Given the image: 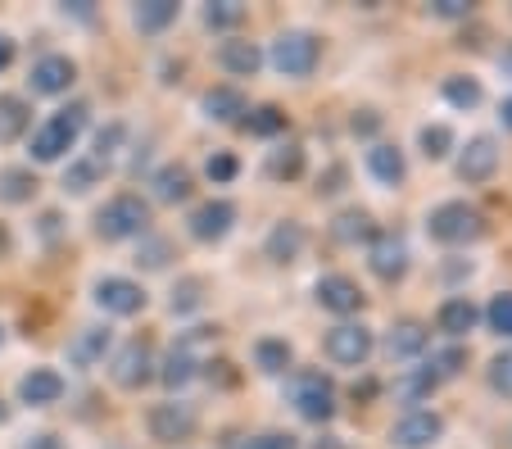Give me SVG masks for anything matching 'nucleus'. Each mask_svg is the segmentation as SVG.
Returning <instances> with one entry per match:
<instances>
[{"label":"nucleus","mask_w":512,"mask_h":449,"mask_svg":"<svg viewBox=\"0 0 512 449\" xmlns=\"http://www.w3.org/2000/svg\"><path fill=\"white\" fill-rule=\"evenodd\" d=\"M485 318H490V327L499 336H512V295H494L490 309H485Z\"/></svg>","instance_id":"37"},{"label":"nucleus","mask_w":512,"mask_h":449,"mask_svg":"<svg viewBox=\"0 0 512 449\" xmlns=\"http://www.w3.org/2000/svg\"><path fill=\"white\" fill-rule=\"evenodd\" d=\"M204 282H200V277H186V282L182 286H177V291H173V313H186V309H195V304H200L204 300Z\"/></svg>","instance_id":"38"},{"label":"nucleus","mask_w":512,"mask_h":449,"mask_svg":"<svg viewBox=\"0 0 512 449\" xmlns=\"http://www.w3.org/2000/svg\"><path fill=\"white\" fill-rule=\"evenodd\" d=\"M218 69L223 73H232V78H254V73H259V64H263V55H259V46H254V41H223V46H218Z\"/></svg>","instance_id":"17"},{"label":"nucleus","mask_w":512,"mask_h":449,"mask_svg":"<svg viewBox=\"0 0 512 449\" xmlns=\"http://www.w3.org/2000/svg\"><path fill=\"white\" fill-rule=\"evenodd\" d=\"M195 368H200V363H195V350H191V341H182V345H173V350H168V359H164V372H159V377H164V386H186V381L195 377Z\"/></svg>","instance_id":"25"},{"label":"nucleus","mask_w":512,"mask_h":449,"mask_svg":"<svg viewBox=\"0 0 512 449\" xmlns=\"http://www.w3.org/2000/svg\"><path fill=\"white\" fill-rule=\"evenodd\" d=\"M109 372H114V381L123 386V391H141L145 381L155 377V354H150V345L145 341H127L123 350L114 354Z\"/></svg>","instance_id":"6"},{"label":"nucleus","mask_w":512,"mask_h":449,"mask_svg":"<svg viewBox=\"0 0 512 449\" xmlns=\"http://www.w3.org/2000/svg\"><path fill=\"white\" fill-rule=\"evenodd\" d=\"M150 186H155V196H159V200L177 205V200L191 196V173H186L182 164H168V168H159V173L150 177Z\"/></svg>","instance_id":"24"},{"label":"nucleus","mask_w":512,"mask_h":449,"mask_svg":"<svg viewBox=\"0 0 512 449\" xmlns=\"http://www.w3.org/2000/svg\"><path fill=\"white\" fill-rule=\"evenodd\" d=\"M318 449H336V445H327V440H318Z\"/></svg>","instance_id":"51"},{"label":"nucleus","mask_w":512,"mask_h":449,"mask_svg":"<svg viewBox=\"0 0 512 449\" xmlns=\"http://www.w3.org/2000/svg\"><path fill=\"white\" fill-rule=\"evenodd\" d=\"M32 123V109L23 96H0V146H10V141H19L23 132H28Z\"/></svg>","instance_id":"22"},{"label":"nucleus","mask_w":512,"mask_h":449,"mask_svg":"<svg viewBox=\"0 0 512 449\" xmlns=\"http://www.w3.org/2000/svg\"><path fill=\"white\" fill-rule=\"evenodd\" d=\"M145 427H150V436H155V440L173 445V440H186L195 431V409H191V404H177V400L155 404V409H150V418H145Z\"/></svg>","instance_id":"9"},{"label":"nucleus","mask_w":512,"mask_h":449,"mask_svg":"<svg viewBox=\"0 0 512 449\" xmlns=\"http://www.w3.org/2000/svg\"><path fill=\"white\" fill-rule=\"evenodd\" d=\"M368 354H372V332L363 323H340L327 332V359L331 363L358 368V363H368Z\"/></svg>","instance_id":"7"},{"label":"nucleus","mask_w":512,"mask_h":449,"mask_svg":"<svg viewBox=\"0 0 512 449\" xmlns=\"http://www.w3.org/2000/svg\"><path fill=\"white\" fill-rule=\"evenodd\" d=\"M118 141H123V123H109L105 132H100V137H96V164H105V159L114 155V150H118Z\"/></svg>","instance_id":"42"},{"label":"nucleus","mask_w":512,"mask_h":449,"mask_svg":"<svg viewBox=\"0 0 512 449\" xmlns=\"http://www.w3.org/2000/svg\"><path fill=\"white\" fill-rule=\"evenodd\" d=\"M23 449H64V445H59V436H32Z\"/></svg>","instance_id":"48"},{"label":"nucleus","mask_w":512,"mask_h":449,"mask_svg":"<svg viewBox=\"0 0 512 449\" xmlns=\"http://www.w3.org/2000/svg\"><path fill=\"white\" fill-rule=\"evenodd\" d=\"M368 264H372V273H377L381 282H399V277L408 273V245L399 241V236H377Z\"/></svg>","instance_id":"16"},{"label":"nucleus","mask_w":512,"mask_h":449,"mask_svg":"<svg viewBox=\"0 0 512 449\" xmlns=\"http://www.w3.org/2000/svg\"><path fill=\"white\" fill-rule=\"evenodd\" d=\"M177 14H182L177 0H141V5L132 10V23L141 32H164L168 23H177Z\"/></svg>","instance_id":"23"},{"label":"nucleus","mask_w":512,"mask_h":449,"mask_svg":"<svg viewBox=\"0 0 512 449\" xmlns=\"http://www.w3.org/2000/svg\"><path fill=\"white\" fill-rule=\"evenodd\" d=\"M232 223H236L232 200H204V205L191 209V218H186V227H191L195 241H223V236L232 232Z\"/></svg>","instance_id":"10"},{"label":"nucleus","mask_w":512,"mask_h":449,"mask_svg":"<svg viewBox=\"0 0 512 449\" xmlns=\"http://www.w3.org/2000/svg\"><path fill=\"white\" fill-rule=\"evenodd\" d=\"M245 127H250L254 137H277L281 127H286V114H281L277 105H263V109H250V118H245Z\"/></svg>","instance_id":"33"},{"label":"nucleus","mask_w":512,"mask_h":449,"mask_svg":"<svg viewBox=\"0 0 512 449\" xmlns=\"http://www.w3.org/2000/svg\"><path fill=\"white\" fill-rule=\"evenodd\" d=\"M503 123H508V127H512V96H508V100H503Z\"/></svg>","instance_id":"50"},{"label":"nucleus","mask_w":512,"mask_h":449,"mask_svg":"<svg viewBox=\"0 0 512 449\" xmlns=\"http://www.w3.org/2000/svg\"><path fill=\"white\" fill-rule=\"evenodd\" d=\"M368 173L377 177L381 186H399V182L408 177L404 150H399V146H386V141H377V146L368 150Z\"/></svg>","instance_id":"18"},{"label":"nucleus","mask_w":512,"mask_h":449,"mask_svg":"<svg viewBox=\"0 0 512 449\" xmlns=\"http://www.w3.org/2000/svg\"><path fill=\"white\" fill-rule=\"evenodd\" d=\"M494 168H499V146H494L490 137H476L472 146L458 155V177H463V182H472V186L476 182H490Z\"/></svg>","instance_id":"14"},{"label":"nucleus","mask_w":512,"mask_h":449,"mask_svg":"<svg viewBox=\"0 0 512 449\" xmlns=\"http://www.w3.org/2000/svg\"><path fill=\"white\" fill-rule=\"evenodd\" d=\"M426 350V332L417 323H399L395 332L386 336V354L390 359H417Z\"/></svg>","instance_id":"27"},{"label":"nucleus","mask_w":512,"mask_h":449,"mask_svg":"<svg viewBox=\"0 0 512 449\" xmlns=\"http://www.w3.org/2000/svg\"><path fill=\"white\" fill-rule=\"evenodd\" d=\"M105 350H109V332L105 327H87V332H78V341L68 345V363L73 368H96L105 359Z\"/></svg>","instance_id":"21"},{"label":"nucleus","mask_w":512,"mask_h":449,"mask_svg":"<svg viewBox=\"0 0 512 449\" xmlns=\"http://www.w3.org/2000/svg\"><path fill=\"white\" fill-rule=\"evenodd\" d=\"M440 431H445L440 413H431V409H413V413H404V418L395 422L390 440H395L399 449H422V445H431V440H440Z\"/></svg>","instance_id":"11"},{"label":"nucleus","mask_w":512,"mask_h":449,"mask_svg":"<svg viewBox=\"0 0 512 449\" xmlns=\"http://www.w3.org/2000/svg\"><path fill=\"white\" fill-rule=\"evenodd\" d=\"M372 232V218L363 214V209H345V214L331 223V236L336 241H345V245H354V241H363V236Z\"/></svg>","instance_id":"30"},{"label":"nucleus","mask_w":512,"mask_h":449,"mask_svg":"<svg viewBox=\"0 0 512 449\" xmlns=\"http://www.w3.org/2000/svg\"><path fill=\"white\" fill-rule=\"evenodd\" d=\"M313 295H318V304H322V309H331V313H358V309H363V291H358V282H354V277H345V273L318 277Z\"/></svg>","instance_id":"13"},{"label":"nucleus","mask_w":512,"mask_h":449,"mask_svg":"<svg viewBox=\"0 0 512 449\" xmlns=\"http://www.w3.org/2000/svg\"><path fill=\"white\" fill-rule=\"evenodd\" d=\"M422 155L426 159H445L449 150H454V132L449 127H440V123H431V127H422Z\"/></svg>","instance_id":"35"},{"label":"nucleus","mask_w":512,"mask_h":449,"mask_svg":"<svg viewBox=\"0 0 512 449\" xmlns=\"http://www.w3.org/2000/svg\"><path fill=\"white\" fill-rule=\"evenodd\" d=\"M286 395H290V404H295V413L309 418V422H327L331 413H336V386H331V377L318 372V368L295 372L290 386H286Z\"/></svg>","instance_id":"3"},{"label":"nucleus","mask_w":512,"mask_h":449,"mask_svg":"<svg viewBox=\"0 0 512 449\" xmlns=\"http://www.w3.org/2000/svg\"><path fill=\"white\" fill-rule=\"evenodd\" d=\"M10 64H14V41L5 37V32H0V73L10 69Z\"/></svg>","instance_id":"46"},{"label":"nucleus","mask_w":512,"mask_h":449,"mask_svg":"<svg viewBox=\"0 0 512 449\" xmlns=\"http://www.w3.org/2000/svg\"><path fill=\"white\" fill-rule=\"evenodd\" d=\"M96 304L114 318H132V313L145 309V291L132 277H100L96 282Z\"/></svg>","instance_id":"8"},{"label":"nucleus","mask_w":512,"mask_h":449,"mask_svg":"<svg viewBox=\"0 0 512 449\" xmlns=\"http://www.w3.org/2000/svg\"><path fill=\"white\" fill-rule=\"evenodd\" d=\"M96 182H100V164H96V159H78V164L64 173V191H73V196L91 191Z\"/></svg>","instance_id":"34"},{"label":"nucleus","mask_w":512,"mask_h":449,"mask_svg":"<svg viewBox=\"0 0 512 449\" xmlns=\"http://www.w3.org/2000/svg\"><path fill=\"white\" fill-rule=\"evenodd\" d=\"M73 78H78V64L68 55H46L32 64V91L37 96H64L73 87Z\"/></svg>","instance_id":"12"},{"label":"nucleus","mask_w":512,"mask_h":449,"mask_svg":"<svg viewBox=\"0 0 512 449\" xmlns=\"http://www.w3.org/2000/svg\"><path fill=\"white\" fill-rule=\"evenodd\" d=\"M322 59V41L313 32H281L272 41V69L281 78H309Z\"/></svg>","instance_id":"5"},{"label":"nucleus","mask_w":512,"mask_h":449,"mask_svg":"<svg viewBox=\"0 0 512 449\" xmlns=\"http://www.w3.org/2000/svg\"><path fill=\"white\" fill-rule=\"evenodd\" d=\"M445 100H449V105H458V109L481 105V82H476V78H449L445 82Z\"/></svg>","instance_id":"36"},{"label":"nucleus","mask_w":512,"mask_h":449,"mask_svg":"<svg viewBox=\"0 0 512 449\" xmlns=\"http://www.w3.org/2000/svg\"><path fill=\"white\" fill-rule=\"evenodd\" d=\"M145 264H150V268L164 264V241H150V250H145Z\"/></svg>","instance_id":"47"},{"label":"nucleus","mask_w":512,"mask_h":449,"mask_svg":"<svg viewBox=\"0 0 512 449\" xmlns=\"http://www.w3.org/2000/svg\"><path fill=\"white\" fill-rule=\"evenodd\" d=\"M37 196V177H32V168H5L0 173V200L5 205H23V200Z\"/></svg>","instance_id":"28"},{"label":"nucleus","mask_w":512,"mask_h":449,"mask_svg":"<svg viewBox=\"0 0 512 449\" xmlns=\"http://www.w3.org/2000/svg\"><path fill=\"white\" fill-rule=\"evenodd\" d=\"M204 114L218 118V123H232V118L245 114V96L236 87H213L204 91Z\"/></svg>","instance_id":"26"},{"label":"nucleus","mask_w":512,"mask_h":449,"mask_svg":"<svg viewBox=\"0 0 512 449\" xmlns=\"http://www.w3.org/2000/svg\"><path fill=\"white\" fill-rule=\"evenodd\" d=\"M399 391H404V400H422V395H431V391H435V377H431V368H422V372H417V377H408L404 386H399Z\"/></svg>","instance_id":"43"},{"label":"nucleus","mask_w":512,"mask_h":449,"mask_svg":"<svg viewBox=\"0 0 512 449\" xmlns=\"http://www.w3.org/2000/svg\"><path fill=\"white\" fill-rule=\"evenodd\" d=\"M431 14H440V19H467V14H472V5H467V0H435Z\"/></svg>","instance_id":"45"},{"label":"nucleus","mask_w":512,"mask_h":449,"mask_svg":"<svg viewBox=\"0 0 512 449\" xmlns=\"http://www.w3.org/2000/svg\"><path fill=\"white\" fill-rule=\"evenodd\" d=\"M204 173H209V182L223 186V182H232V177L241 173V164H236V155H227V150H223V155H213L209 164H204Z\"/></svg>","instance_id":"39"},{"label":"nucleus","mask_w":512,"mask_h":449,"mask_svg":"<svg viewBox=\"0 0 512 449\" xmlns=\"http://www.w3.org/2000/svg\"><path fill=\"white\" fill-rule=\"evenodd\" d=\"M245 449H300L295 436H281V431H268V436H254Z\"/></svg>","instance_id":"44"},{"label":"nucleus","mask_w":512,"mask_h":449,"mask_svg":"<svg viewBox=\"0 0 512 449\" xmlns=\"http://www.w3.org/2000/svg\"><path fill=\"white\" fill-rule=\"evenodd\" d=\"M300 173H304V150H300V146H281V150H272V159H268V177H277V182H295Z\"/></svg>","instance_id":"29"},{"label":"nucleus","mask_w":512,"mask_h":449,"mask_svg":"<svg viewBox=\"0 0 512 449\" xmlns=\"http://www.w3.org/2000/svg\"><path fill=\"white\" fill-rule=\"evenodd\" d=\"M19 400L32 404V409H46V404L64 400V377L55 368H32L28 377L19 381Z\"/></svg>","instance_id":"15"},{"label":"nucleus","mask_w":512,"mask_h":449,"mask_svg":"<svg viewBox=\"0 0 512 449\" xmlns=\"http://www.w3.org/2000/svg\"><path fill=\"white\" fill-rule=\"evenodd\" d=\"M476 304L467 300V295H454V300H445L440 304V313H435V323H440V332H449V336H467L476 327Z\"/></svg>","instance_id":"20"},{"label":"nucleus","mask_w":512,"mask_h":449,"mask_svg":"<svg viewBox=\"0 0 512 449\" xmlns=\"http://www.w3.org/2000/svg\"><path fill=\"white\" fill-rule=\"evenodd\" d=\"M150 227V205L132 191L114 196L105 209L96 214V236L100 241H127V236H141Z\"/></svg>","instance_id":"4"},{"label":"nucleus","mask_w":512,"mask_h":449,"mask_svg":"<svg viewBox=\"0 0 512 449\" xmlns=\"http://www.w3.org/2000/svg\"><path fill=\"white\" fill-rule=\"evenodd\" d=\"M87 114H91V109L82 105V100H73V105L55 109V114H50L46 123L32 132V159H37V164H55V159H64L68 150H73V141L82 137V127H87Z\"/></svg>","instance_id":"1"},{"label":"nucleus","mask_w":512,"mask_h":449,"mask_svg":"<svg viewBox=\"0 0 512 449\" xmlns=\"http://www.w3.org/2000/svg\"><path fill=\"white\" fill-rule=\"evenodd\" d=\"M254 363H259L263 372H286L290 368V345L263 336V341H254Z\"/></svg>","instance_id":"31"},{"label":"nucleus","mask_w":512,"mask_h":449,"mask_svg":"<svg viewBox=\"0 0 512 449\" xmlns=\"http://www.w3.org/2000/svg\"><path fill=\"white\" fill-rule=\"evenodd\" d=\"M499 69H503V73H508V78H512V50H503V59H499Z\"/></svg>","instance_id":"49"},{"label":"nucleus","mask_w":512,"mask_h":449,"mask_svg":"<svg viewBox=\"0 0 512 449\" xmlns=\"http://www.w3.org/2000/svg\"><path fill=\"white\" fill-rule=\"evenodd\" d=\"M241 19H245V5H236V0H218V5H204V23H209L213 32L236 28Z\"/></svg>","instance_id":"32"},{"label":"nucleus","mask_w":512,"mask_h":449,"mask_svg":"<svg viewBox=\"0 0 512 449\" xmlns=\"http://www.w3.org/2000/svg\"><path fill=\"white\" fill-rule=\"evenodd\" d=\"M490 386H494L499 395H508V400H512V350L499 354V359L490 363Z\"/></svg>","instance_id":"40"},{"label":"nucleus","mask_w":512,"mask_h":449,"mask_svg":"<svg viewBox=\"0 0 512 449\" xmlns=\"http://www.w3.org/2000/svg\"><path fill=\"white\" fill-rule=\"evenodd\" d=\"M304 241H309V236H304V227L286 218V223H277V227L268 232V245H263V250H268L272 264H290V259H300Z\"/></svg>","instance_id":"19"},{"label":"nucleus","mask_w":512,"mask_h":449,"mask_svg":"<svg viewBox=\"0 0 512 449\" xmlns=\"http://www.w3.org/2000/svg\"><path fill=\"white\" fill-rule=\"evenodd\" d=\"M463 363H467L463 350H440V354H431V377L435 381H440V377H454Z\"/></svg>","instance_id":"41"},{"label":"nucleus","mask_w":512,"mask_h":449,"mask_svg":"<svg viewBox=\"0 0 512 449\" xmlns=\"http://www.w3.org/2000/svg\"><path fill=\"white\" fill-rule=\"evenodd\" d=\"M426 232L440 245H467V241H481L485 236V218H481V209H472L467 200H445L440 209H431Z\"/></svg>","instance_id":"2"}]
</instances>
